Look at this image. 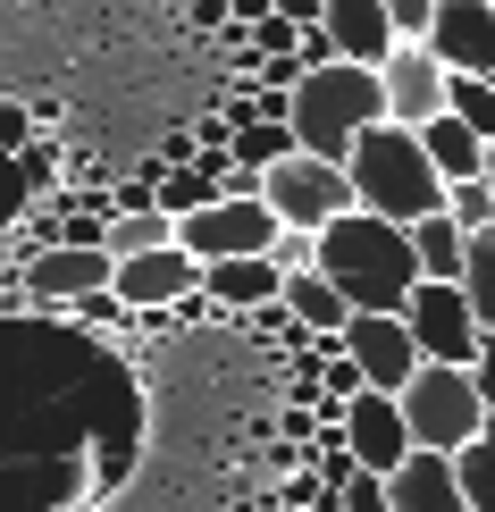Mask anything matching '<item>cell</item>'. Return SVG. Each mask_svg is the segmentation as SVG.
I'll return each instance as SVG.
<instances>
[{
  "instance_id": "cell-9",
  "label": "cell",
  "mask_w": 495,
  "mask_h": 512,
  "mask_svg": "<svg viewBox=\"0 0 495 512\" xmlns=\"http://www.w3.org/2000/svg\"><path fill=\"white\" fill-rule=\"evenodd\" d=\"M202 286H210V269L193 261L185 244H168V252H135V261H118V277H110V294H118L135 319L177 311V303H193Z\"/></svg>"
},
{
  "instance_id": "cell-13",
  "label": "cell",
  "mask_w": 495,
  "mask_h": 512,
  "mask_svg": "<svg viewBox=\"0 0 495 512\" xmlns=\"http://www.w3.org/2000/svg\"><path fill=\"white\" fill-rule=\"evenodd\" d=\"M428 51L445 59V76H487L495 84V0H437Z\"/></svg>"
},
{
  "instance_id": "cell-10",
  "label": "cell",
  "mask_w": 495,
  "mask_h": 512,
  "mask_svg": "<svg viewBox=\"0 0 495 512\" xmlns=\"http://www.w3.org/2000/svg\"><path fill=\"white\" fill-rule=\"evenodd\" d=\"M110 277H118V261H110L101 244L26 252V294H34V311H76V303H93V294H110Z\"/></svg>"
},
{
  "instance_id": "cell-37",
  "label": "cell",
  "mask_w": 495,
  "mask_h": 512,
  "mask_svg": "<svg viewBox=\"0 0 495 512\" xmlns=\"http://www.w3.org/2000/svg\"><path fill=\"white\" fill-rule=\"evenodd\" d=\"M0 252H9V244H0Z\"/></svg>"
},
{
  "instance_id": "cell-3",
  "label": "cell",
  "mask_w": 495,
  "mask_h": 512,
  "mask_svg": "<svg viewBox=\"0 0 495 512\" xmlns=\"http://www.w3.org/2000/svg\"><path fill=\"white\" fill-rule=\"evenodd\" d=\"M344 168H353V202L386 227H420L445 210V177H437V160H428V143L412 126H370Z\"/></svg>"
},
{
  "instance_id": "cell-30",
  "label": "cell",
  "mask_w": 495,
  "mask_h": 512,
  "mask_svg": "<svg viewBox=\"0 0 495 512\" xmlns=\"http://www.w3.org/2000/svg\"><path fill=\"white\" fill-rule=\"evenodd\" d=\"M386 17H395L403 42H428V17H437V0H386Z\"/></svg>"
},
{
  "instance_id": "cell-26",
  "label": "cell",
  "mask_w": 495,
  "mask_h": 512,
  "mask_svg": "<svg viewBox=\"0 0 495 512\" xmlns=\"http://www.w3.org/2000/svg\"><path fill=\"white\" fill-rule=\"evenodd\" d=\"M445 219H454L462 236H487V227H495V185H487V177L445 185Z\"/></svg>"
},
{
  "instance_id": "cell-25",
  "label": "cell",
  "mask_w": 495,
  "mask_h": 512,
  "mask_svg": "<svg viewBox=\"0 0 495 512\" xmlns=\"http://www.w3.org/2000/svg\"><path fill=\"white\" fill-rule=\"evenodd\" d=\"M445 110H454L470 135L495 152V84H487V76H454V101H445Z\"/></svg>"
},
{
  "instance_id": "cell-8",
  "label": "cell",
  "mask_w": 495,
  "mask_h": 512,
  "mask_svg": "<svg viewBox=\"0 0 495 512\" xmlns=\"http://www.w3.org/2000/svg\"><path fill=\"white\" fill-rule=\"evenodd\" d=\"M403 328H412L420 361H437V370H470L479 345H487V328H479V311H470L462 286H420L403 303Z\"/></svg>"
},
{
  "instance_id": "cell-12",
  "label": "cell",
  "mask_w": 495,
  "mask_h": 512,
  "mask_svg": "<svg viewBox=\"0 0 495 512\" xmlns=\"http://www.w3.org/2000/svg\"><path fill=\"white\" fill-rule=\"evenodd\" d=\"M344 353H353V370L370 378V395H403V387L420 378V345H412V328H403V319H386V311L344 319Z\"/></svg>"
},
{
  "instance_id": "cell-4",
  "label": "cell",
  "mask_w": 495,
  "mask_h": 512,
  "mask_svg": "<svg viewBox=\"0 0 495 512\" xmlns=\"http://www.w3.org/2000/svg\"><path fill=\"white\" fill-rule=\"evenodd\" d=\"M370 126H386V84H378V68L336 59V68H311L303 84H294V152L344 168Z\"/></svg>"
},
{
  "instance_id": "cell-32",
  "label": "cell",
  "mask_w": 495,
  "mask_h": 512,
  "mask_svg": "<svg viewBox=\"0 0 495 512\" xmlns=\"http://www.w3.org/2000/svg\"><path fill=\"white\" fill-rule=\"evenodd\" d=\"M344 512H395V504H386V479H370V471H361L353 487H344Z\"/></svg>"
},
{
  "instance_id": "cell-1",
  "label": "cell",
  "mask_w": 495,
  "mask_h": 512,
  "mask_svg": "<svg viewBox=\"0 0 495 512\" xmlns=\"http://www.w3.org/2000/svg\"><path fill=\"white\" fill-rule=\"evenodd\" d=\"M135 471V387L93 328L0 319V512H93Z\"/></svg>"
},
{
  "instance_id": "cell-20",
  "label": "cell",
  "mask_w": 495,
  "mask_h": 512,
  "mask_svg": "<svg viewBox=\"0 0 495 512\" xmlns=\"http://www.w3.org/2000/svg\"><path fill=\"white\" fill-rule=\"evenodd\" d=\"M286 319H294V328H311V336H336L353 311H344V294L319 269H303V277H286Z\"/></svg>"
},
{
  "instance_id": "cell-6",
  "label": "cell",
  "mask_w": 495,
  "mask_h": 512,
  "mask_svg": "<svg viewBox=\"0 0 495 512\" xmlns=\"http://www.w3.org/2000/svg\"><path fill=\"white\" fill-rule=\"evenodd\" d=\"M261 202L277 210V227H303V236H328L336 219H353V168H336V160H311V152H294V160H277L269 177H261Z\"/></svg>"
},
{
  "instance_id": "cell-15",
  "label": "cell",
  "mask_w": 495,
  "mask_h": 512,
  "mask_svg": "<svg viewBox=\"0 0 495 512\" xmlns=\"http://www.w3.org/2000/svg\"><path fill=\"white\" fill-rule=\"evenodd\" d=\"M319 34H328V51L353 59V68H386V59L403 51V34H395V17H386V0H328Z\"/></svg>"
},
{
  "instance_id": "cell-18",
  "label": "cell",
  "mask_w": 495,
  "mask_h": 512,
  "mask_svg": "<svg viewBox=\"0 0 495 512\" xmlns=\"http://www.w3.org/2000/svg\"><path fill=\"white\" fill-rule=\"evenodd\" d=\"M412 252H420V286H462V269H470V236L445 219V210L412 227Z\"/></svg>"
},
{
  "instance_id": "cell-5",
  "label": "cell",
  "mask_w": 495,
  "mask_h": 512,
  "mask_svg": "<svg viewBox=\"0 0 495 512\" xmlns=\"http://www.w3.org/2000/svg\"><path fill=\"white\" fill-rule=\"evenodd\" d=\"M395 403H403V429H412L420 454H462V445L487 437V403H479V387H470V370H437V361H420V378Z\"/></svg>"
},
{
  "instance_id": "cell-34",
  "label": "cell",
  "mask_w": 495,
  "mask_h": 512,
  "mask_svg": "<svg viewBox=\"0 0 495 512\" xmlns=\"http://www.w3.org/2000/svg\"><path fill=\"white\" fill-rule=\"evenodd\" d=\"M277 17H286V26H303V34H311L319 17H328V0H277Z\"/></svg>"
},
{
  "instance_id": "cell-23",
  "label": "cell",
  "mask_w": 495,
  "mask_h": 512,
  "mask_svg": "<svg viewBox=\"0 0 495 512\" xmlns=\"http://www.w3.org/2000/svg\"><path fill=\"white\" fill-rule=\"evenodd\" d=\"M462 294H470V311H479V328L495 336V227H487V236H470V269H462Z\"/></svg>"
},
{
  "instance_id": "cell-16",
  "label": "cell",
  "mask_w": 495,
  "mask_h": 512,
  "mask_svg": "<svg viewBox=\"0 0 495 512\" xmlns=\"http://www.w3.org/2000/svg\"><path fill=\"white\" fill-rule=\"evenodd\" d=\"M386 504H395V512H470L454 454H412L395 479H386Z\"/></svg>"
},
{
  "instance_id": "cell-19",
  "label": "cell",
  "mask_w": 495,
  "mask_h": 512,
  "mask_svg": "<svg viewBox=\"0 0 495 512\" xmlns=\"http://www.w3.org/2000/svg\"><path fill=\"white\" fill-rule=\"evenodd\" d=\"M420 143H428V160H437V177L445 185H470V177H487V143L470 135V126L445 110L437 126H420Z\"/></svg>"
},
{
  "instance_id": "cell-21",
  "label": "cell",
  "mask_w": 495,
  "mask_h": 512,
  "mask_svg": "<svg viewBox=\"0 0 495 512\" xmlns=\"http://www.w3.org/2000/svg\"><path fill=\"white\" fill-rule=\"evenodd\" d=\"M227 160L244 168V177H269L277 160H294V126H261V118L235 126V135H227Z\"/></svg>"
},
{
  "instance_id": "cell-7",
  "label": "cell",
  "mask_w": 495,
  "mask_h": 512,
  "mask_svg": "<svg viewBox=\"0 0 495 512\" xmlns=\"http://www.w3.org/2000/svg\"><path fill=\"white\" fill-rule=\"evenodd\" d=\"M277 236H286V227H277V210L261 202V194H219L210 210H193V219H177V244L193 252V261L202 269H219V261H269L277 252Z\"/></svg>"
},
{
  "instance_id": "cell-29",
  "label": "cell",
  "mask_w": 495,
  "mask_h": 512,
  "mask_svg": "<svg viewBox=\"0 0 495 512\" xmlns=\"http://www.w3.org/2000/svg\"><path fill=\"white\" fill-rule=\"evenodd\" d=\"M252 51H261V59L303 51V26H286V17H261V26H252Z\"/></svg>"
},
{
  "instance_id": "cell-35",
  "label": "cell",
  "mask_w": 495,
  "mask_h": 512,
  "mask_svg": "<svg viewBox=\"0 0 495 512\" xmlns=\"http://www.w3.org/2000/svg\"><path fill=\"white\" fill-rule=\"evenodd\" d=\"M227 512H269V496H235V504H227Z\"/></svg>"
},
{
  "instance_id": "cell-31",
  "label": "cell",
  "mask_w": 495,
  "mask_h": 512,
  "mask_svg": "<svg viewBox=\"0 0 495 512\" xmlns=\"http://www.w3.org/2000/svg\"><path fill=\"white\" fill-rule=\"evenodd\" d=\"M34 143V110L26 101H0V152H26Z\"/></svg>"
},
{
  "instance_id": "cell-22",
  "label": "cell",
  "mask_w": 495,
  "mask_h": 512,
  "mask_svg": "<svg viewBox=\"0 0 495 512\" xmlns=\"http://www.w3.org/2000/svg\"><path fill=\"white\" fill-rule=\"evenodd\" d=\"M177 244V219L168 210H135V219H110V236H101V252L110 261H135V252H168Z\"/></svg>"
},
{
  "instance_id": "cell-24",
  "label": "cell",
  "mask_w": 495,
  "mask_h": 512,
  "mask_svg": "<svg viewBox=\"0 0 495 512\" xmlns=\"http://www.w3.org/2000/svg\"><path fill=\"white\" fill-rule=\"evenodd\" d=\"M454 471H462V504H470V512H495V429H487L479 445H462Z\"/></svg>"
},
{
  "instance_id": "cell-11",
  "label": "cell",
  "mask_w": 495,
  "mask_h": 512,
  "mask_svg": "<svg viewBox=\"0 0 495 512\" xmlns=\"http://www.w3.org/2000/svg\"><path fill=\"white\" fill-rule=\"evenodd\" d=\"M378 84H386V126H437L445 118V101H454V76H445V59L428 51V42H403L395 59L378 68Z\"/></svg>"
},
{
  "instance_id": "cell-28",
  "label": "cell",
  "mask_w": 495,
  "mask_h": 512,
  "mask_svg": "<svg viewBox=\"0 0 495 512\" xmlns=\"http://www.w3.org/2000/svg\"><path fill=\"white\" fill-rule=\"evenodd\" d=\"M68 319H76V328H93V336H110V328H126V319H135V311H126L118 294H93V303H76Z\"/></svg>"
},
{
  "instance_id": "cell-33",
  "label": "cell",
  "mask_w": 495,
  "mask_h": 512,
  "mask_svg": "<svg viewBox=\"0 0 495 512\" xmlns=\"http://www.w3.org/2000/svg\"><path fill=\"white\" fill-rule=\"evenodd\" d=\"M470 387H479V403H487V429H495V336L479 345V361H470Z\"/></svg>"
},
{
  "instance_id": "cell-14",
  "label": "cell",
  "mask_w": 495,
  "mask_h": 512,
  "mask_svg": "<svg viewBox=\"0 0 495 512\" xmlns=\"http://www.w3.org/2000/svg\"><path fill=\"white\" fill-rule=\"evenodd\" d=\"M344 445H353V462L370 479H395L403 462L420 454L412 429H403V403L395 395H353V412H344Z\"/></svg>"
},
{
  "instance_id": "cell-27",
  "label": "cell",
  "mask_w": 495,
  "mask_h": 512,
  "mask_svg": "<svg viewBox=\"0 0 495 512\" xmlns=\"http://www.w3.org/2000/svg\"><path fill=\"white\" fill-rule=\"evenodd\" d=\"M34 210V194H26V168H17V152H0V227H17Z\"/></svg>"
},
{
  "instance_id": "cell-2",
  "label": "cell",
  "mask_w": 495,
  "mask_h": 512,
  "mask_svg": "<svg viewBox=\"0 0 495 512\" xmlns=\"http://www.w3.org/2000/svg\"><path fill=\"white\" fill-rule=\"evenodd\" d=\"M319 277L344 294V311H386L403 319V303L420 294V252H412V227H386L370 210H353V219H336L328 236H319Z\"/></svg>"
},
{
  "instance_id": "cell-17",
  "label": "cell",
  "mask_w": 495,
  "mask_h": 512,
  "mask_svg": "<svg viewBox=\"0 0 495 512\" xmlns=\"http://www.w3.org/2000/svg\"><path fill=\"white\" fill-rule=\"evenodd\" d=\"M210 303L261 319V311L286 303V269H277V261H219V269H210Z\"/></svg>"
},
{
  "instance_id": "cell-36",
  "label": "cell",
  "mask_w": 495,
  "mask_h": 512,
  "mask_svg": "<svg viewBox=\"0 0 495 512\" xmlns=\"http://www.w3.org/2000/svg\"><path fill=\"white\" fill-rule=\"evenodd\" d=\"M487 185H495V152H487Z\"/></svg>"
}]
</instances>
